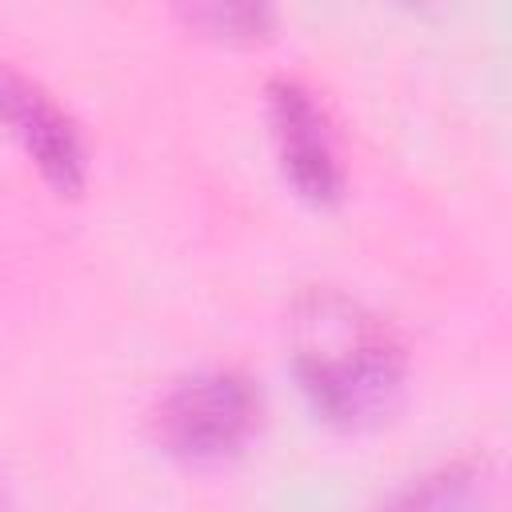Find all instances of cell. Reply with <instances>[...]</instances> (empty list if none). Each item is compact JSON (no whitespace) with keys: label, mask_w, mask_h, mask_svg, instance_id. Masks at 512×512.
Instances as JSON below:
<instances>
[{"label":"cell","mask_w":512,"mask_h":512,"mask_svg":"<svg viewBox=\"0 0 512 512\" xmlns=\"http://www.w3.org/2000/svg\"><path fill=\"white\" fill-rule=\"evenodd\" d=\"M292 372L324 424L364 432L400 408L408 348L360 300L336 288H312L292 308Z\"/></svg>","instance_id":"1"},{"label":"cell","mask_w":512,"mask_h":512,"mask_svg":"<svg viewBox=\"0 0 512 512\" xmlns=\"http://www.w3.org/2000/svg\"><path fill=\"white\" fill-rule=\"evenodd\" d=\"M260 388L232 368H208L176 380L152 408V440L192 464H216L236 456L260 428Z\"/></svg>","instance_id":"2"},{"label":"cell","mask_w":512,"mask_h":512,"mask_svg":"<svg viewBox=\"0 0 512 512\" xmlns=\"http://www.w3.org/2000/svg\"><path fill=\"white\" fill-rule=\"evenodd\" d=\"M0 124L28 152L36 172L60 196H80L88 180V152L76 120L56 104V96L16 64L0 60Z\"/></svg>","instance_id":"3"},{"label":"cell","mask_w":512,"mask_h":512,"mask_svg":"<svg viewBox=\"0 0 512 512\" xmlns=\"http://www.w3.org/2000/svg\"><path fill=\"white\" fill-rule=\"evenodd\" d=\"M268 124L276 140L280 168L300 200L328 208L344 196V168L332 144V128L324 108L316 104L312 88H304L296 76H272L268 88Z\"/></svg>","instance_id":"4"},{"label":"cell","mask_w":512,"mask_h":512,"mask_svg":"<svg viewBox=\"0 0 512 512\" xmlns=\"http://www.w3.org/2000/svg\"><path fill=\"white\" fill-rule=\"evenodd\" d=\"M484 488H488V464L468 456L404 484L380 512H464L476 496L484 500Z\"/></svg>","instance_id":"5"},{"label":"cell","mask_w":512,"mask_h":512,"mask_svg":"<svg viewBox=\"0 0 512 512\" xmlns=\"http://www.w3.org/2000/svg\"><path fill=\"white\" fill-rule=\"evenodd\" d=\"M184 16L224 40H260L272 28V8L264 4H192L184 8Z\"/></svg>","instance_id":"6"},{"label":"cell","mask_w":512,"mask_h":512,"mask_svg":"<svg viewBox=\"0 0 512 512\" xmlns=\"http://www.w3.org/2000/svg\"><path fill=\"white\" fill-rule=\"evenodd\" d=\"M0 512H12V500H8V492H4V484H0Z\"/></svg>","instance_id":"7"}]
</instances>
